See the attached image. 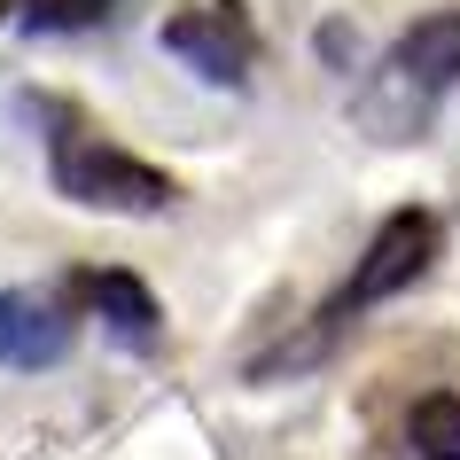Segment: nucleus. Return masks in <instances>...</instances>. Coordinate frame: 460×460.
<instances>
[{
  "label": "nucleus",
  "instance_id": "39448f33",
  "mask_svg": "<svg viewBox=\"0 0 460 460\" xmlns=\"http://www.w3.org/2000/svg\"><path fill=\"white\" fill-rule=\"evenodd\" d=\"M78 343V320L48 296H24V289H0V367L16 375H40V367H63Z\"/></svg>",
  "mask_w": 460,
  "mask_h": 460
},
{
  "label": "nucleus",
  "instance_id": "f257e3e1",
  "mask_svg": "<svg viewBox=\"0 0 460 460\" xmlns=\"http://www.w3.org/2000/svg\"><path fill=\"white\" fill-rule=\"evenodd\" d=\"M460 86V8H429V16H413L390 55L367 71V86L351 94V118L375 133V141H421L445 110V94Z\"/></svg>",
  "mask_w": 460,
  "mask_h": 460
},
{
  "label": "nucleus",
  "instance_id": "7ed1b4c3",
  "mask_svg": "<svg viewBox=\"0 0 460 460\" xmlns=\"http://www.w3.org/2000/svg\"><path fill=\"white\" fill-rule=\"evenodd\" d=\"M437 243H445V226H437L429 211H413V203H406V211H390L383 226H375L367 258L351 266L343 296L328 305V328H336V320H351V313H367V305H383V296H398V289H413V281L429 273Z\"/></svg>",
  "mask_w": 460,
  "mask_h": 460
},
{
  "label": "nucleus",
  "instance_id": "0eeeda50",
  "mask_svg": "<svg viewBox=\"0 0 460 460\" xmlns=\"http://www.w3.org/2000/svg\"><path fill=\"white\" fill-rule=\"evenodd\" d=\"M406 445H413V460H460V390H429V398H413Z\"/></svg>",
  "mask_w": 460,
  "mask_h": 460
},
{
  "label": "nucleus",
  "instance_id": "20e7f679",
  "mask_svg": "<svg viewBox=\"0 0 460 460\" xmlns=\"http://www.w3.org/2000/svg\"><path fill=\"white\" fill-rule=\"evenodd\" d=\"M164 55L195 63V78H211V86H243L250 55H258V31H250V16L234 0H211V8H188V16L164 24Z\"/></svg>",
  "mask_w": 460,
  "mask_h": 460
},
{
  "label": "nucleus",
  "instance_id": "6e6552de",
  "mask_svg": "<svg viewBox=\"0 0 460 460\" xmlns=\"http://www.w3.org/2000/svg\"><path fill=\"white\" fill-rule=\"evenodd\" d=\"M125 0H24L16 16H24V31H86L102 24V16H118Z\"/></svg>",
  "mask_w": 460,
  "mask_h": 460
},
{
  "label": "nucleus",
  "instance_id": "f03ea898",
  "mask_svg": "<svg viewBox=\"0 0 460 460\" xmlns=\"http://www.w3.org/2000/svg\"><path fill=\"white\" fill-rule=\"evenodd\" d=\"M16 110L48 125V180H55V195H71V203H86V211H118V218L172 211V180L164 172L141 164L133 148H118L110 133H94V125L78 118V110H63L55 94H24Z\"/></svg>",
  "mask_w": 460,
  "mask_h": 460
},
{
  "label": "nucleus",
  "instance_id": "423d86ee",
  "mask_svg": "<svg viewBox=\"0 0 460 460\" xmlns=\"http://www.w3.org/2000/svg\"><path fill=\"white\" fill-rule=\"evenodd\" d=\"M78 296H86V313H94L102 328L125 343V351H156L164 313H156L148 281H133V273H86V281H78Z\"/></svg>",
  "mask_w": 460,
  "mask_h": 460
}]
</instances>
